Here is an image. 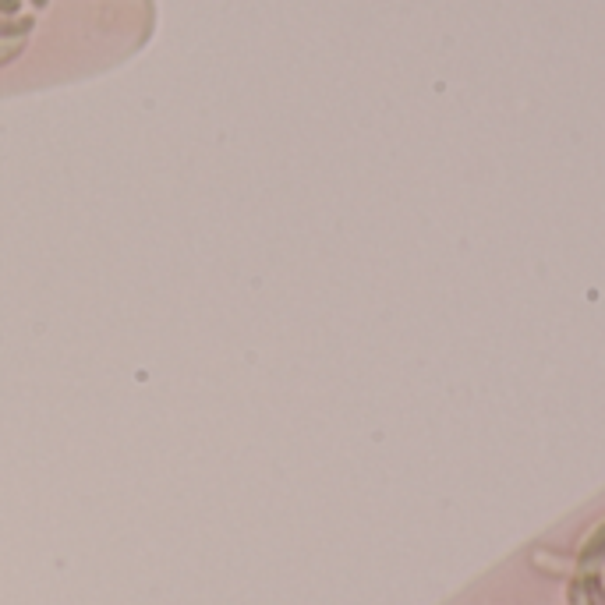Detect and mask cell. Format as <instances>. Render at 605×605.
Instances as JSON below:
<instances>
[{
  "mask_svg": "<svg viewBox=\"0 0 605 605\" xmlns=\"http://www.w3.org/2000/svg\"><path fill=\"white\" fill-rule=\"evenodd\" d=\"M598 552H605V524L598 528V535L591 538L588 545H584V556H581V560H584V563H588V560H598Z\"/></svg>",
  "mask_w": 605,
  "mask_h": 605,
  "instance_id": "1",
  "label": "cell"
}]
</instances>
